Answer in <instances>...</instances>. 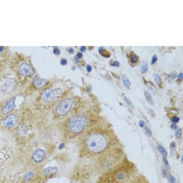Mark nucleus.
Returning a JSON list of instances; mask_svg holds the SVG:
<instances>
[{
	"instance_id": "nucleus-1",
	"label": "nucleus",
	"mask_w": 183,
	"mask_h": 183,
	"mask_svg": "<svg viewBox=\"0 0 183 183\" xmlns=\"http://www.w3.org/2000/svg\"><path fill=\"white\" fill-rule=\"evenodd\" d=\"M87 145L91 152L100 153L106 150L109 145V140L104 134L94 132L88 137Z\"/></svg>"
},
{
	"instance_id": "nucleus-2",
	"label": "nucleus",
	"mask_w": 183,
	"mask_h": 183,
	"mask_svg": "<svg viewBox=\"0 0 183 183\" xmlns=\"http://www.w3.org/2000/svg\"><path fill=\"white\" fill-rule=\"evenodd\" d=\"M87 124V120L82 115L77 116L72 118L69 123V128L73 133H78L85 128Z\"/></svg>"
},
{
	"instance_id": "nucleus-3",
	"label": "nucleus",
	"mask_w": 183,
	"mask_h": 183,
	"mask_svg": "<svg viewBox=\"0 0 183 183\" xmlns=\"http://www.w3.org/2000/svg\"><path fill=\"white\" fill-rule=\"evenodd\" d=\"M74 101L72 98H67L60 102L56 109L58 115L64 116L68 113L73 106Z\"/></svg>"
},
{
	"instance_id": "nucleus-4",
	"label": "nucleus",
	"mask_w": 183,
	"mask_h": 183,
	"mask_svg": "<svg viewBox=\"0 0 183 183\" xmlns=\"http://www.w3.org/2000/svg\"><path fill=\"white\" fill-rule=\"evenodd\" d=\"M62 94V90L60 89H55L54 90L45 89L42 93V98L43 101L49 102L52 101L55 98L60 97Z\"/></svg>"
},
{
	"instance_id": "nucleus-5",
	"label": "nucleus",
	"mask_w": 183,
	"mask_h": 183,
	"mask_svg": "<svg viewBox=\"0 0 183 183\" xmlns=\"http://www.w3.org/2000/svg\"><path fill=\"white\" fill-rule=\"evenodd\" d=\"M18 72L22 76L28 77L34 74V71L32 67L29 64L24 62L20 66Z\"/></svg>"
},
{
	"instance_id": "nucleus-6",
	"label": "nucleus",
	"mask_w": 183,
	"mask_h": 183,
	"mask_svg": "<svg viewBox=\"0 0 183 183\" xmlns=\"http://www.w3.org/2000/svg\"><path fill=\"white\" fill-rule=\"evenodd\" d=\"M15 101H16L15 97L11 98L9 100H8L1 107V114L3 115H6L13 110L16 106Z\"/></svg>"
},
{
	"instance_id": "nucleus-7",
	"label": "nucleus",
	"mask_w": 183,
	"mask_h": 183,
	"mask_svg": "<svg viewBox=\"0 0 183 183\" xmlns=\"http://www.w3.org/2000/svg\"><path fill=\"white\" fill-rule=\"evenodd\" d=\"M46 157V152L44 150L39 149L35 150L32 154V159L36 162H41Z\"/></svg>"
},
{
	"instance_id": "nucleus-8",
	"label": "nucleus",
	"mask_w": 183,
	"mask_h": 183,
	"mask_svg": "<svg viewBox=\"0 0 183 183\" xmlns=\"http://www.w3.org/2000/svg\"><path fill=\"white\" fill-rule=\"evenodd\" d=\"M17 116L13 114H11L7 116L4 121V125L7 128H12L16 124L17 122Z\"/></svg>"
},
{
	"instance_id": "nucleus-9",
	"label": "nucleus",
	"mask_w": 183,
	"mask_h": 183,
	"mask_svg": "<svg viewBox=\"0 0 183 183\" xmlns=\"http://www.w3.org/2000/svg\"><path fill=\"white\" fill-rule=\"evenodd\" d=\"M58 172V168L56 167H50L45 169L43 171L45 175H51L54 174Z\"/></svg>"
},
{
	"instance_id": "nucleus-10",
	"label": "nucleus",
	"mask_w": 183,
	"mask_h": 183,
	"mask_svg": "<svg viewBox=\"0 0 183 183\" xmlns=\"http://www.w3.org/2000/svg\"><path fill=\"white\" fill-rule=\"evenodd\" d=\"M34 84L37 87H41L46 84V80L40 78L38 76H36L34 79Z\"/></svg>"
},
{
	"instance_id": "nucleus-11",
	"label": "nucleus",
	"mask_w": 183,
	"mask_h": 183,
	"mask_svg": "<svg viewBox=\"0 0 183 183\" xmlns=\"http://www.w3.org/2000/svg\"><path fill=\"white\" fill-rule=\"evenodd\" d=\"M148 69V64L147 62H144L141 64L140 67V72L141 73H145Z\"/></svg>"
},
{
	"instance_id": "nucleus-12",
	"label": "nucleus",
	"mask_w": 183,
	"mask_h": 183,
	"mask_svg": "<svg viewBox=\"0 0 183 183\" xmlns=\"http://www.w3.org/2000/svg\"><path fill=\"white\" fill-rule=\"evenodd\" d=\"M145 98L146 99L147 101L148 102V103L150 104V105H152L153 104V100H152V96H150V94L148 92H145Z\"/></svg>"
},
{
	"instance_id": "nucleus-13",
	"label": "nucleus",
	"mask_w": 183,
	"mask_h": 183,
	"mask_svg": "<svg viewBox=\"0 0 183 183\" xmlns=\"http://www.w3.org/2000/svg\"><path fill=\"white\" fill-rule=\"evenodd\" d=\"M122 80L123 82V84H124L126 87H130V85H131V82L127 77L125 76V75H123L122 76Z\"/></svg>"
},
{
	"instance_id": "nucleus-14",
	"label": "nucleus",
	"mask_w": 183,
	"mask_h": 183,
	"mask_svg": "<svg viewBox=\"0 0 183 183\" xmlns=\"http://www.w3.org/2000/svg\"><path fill=\"white\" fill-rule=\"evenodd\" d=\"M33 175H34V174H33V172H28V173H27V174L25 175V177H24V180L26 182H28V181H29L32 178Z\"/></svg>"
},
{
	"instance_id": "nucleus-15",
	"label": "nucleus",
	"mask_w": 183,
	"mask_h": 183,
	"mask_svg": "<svg viewBox=\"0 0 183 183\" xmlns=\"http://www.w3.org/2000/svg\"><path fill=\"white\" fill-rule=\"evenodd\" d=\"M157 149L165 157L167 155V152L166 151V150L165 149V148H164V147H162L161 145H159L157 146Z\"/></svg>"
},
{
	"instance_id": "nucleus-16",
	"label": "nucleus",
	"mask_w": 183,
	"mask_h": 183,
	"mask_svg": "<svg viewBox=\"0 0 183 183\" xmlns=\"http://www.w3.org/2000/svg\"><path fill=\"white\" fill-rule=\"evenodd\" d=\"M154 79L156 83L157 84V85L160 86L161 84H162V80H161V77L159 75L156 74L154 76Z\"/></svg>"
},
{
	"instance_id": "nucleus-17",
	"label": "nucleus",
	"mask_w": 183,
	"mask_h": 183,
	"mask_svg": "<svg viewBox=\"0 0 183 183\" xmlns=\"http://www.w3.org/2000/svg\"><path fill=\"white\" fill-rule=\"evenodd\" d=\"M162 160H163V162H164V165H165V167L166 168V170H167V171H169V170H170V166H169V165L168 162L167 161V160L166 159L165 157H163L162 158Z\"/></svg>"
},
{
	"instance_id": "nucleus-18",
	"label": "nucleus",
	"mask_w": 183,
	"mask_h": 183,
	"mask_svg": "<svg viewBox=\"0 0 183 183\" xmlns=\"http://www.w3.org/2000/svg\"><path fill=\"white\" fill-rule=\"evenodd\" d=\"M138 59H139V58H138V57L137 55H135V54H133L131 57V62H132V63H135L138 62Z\"/></svg>"
},
{
	"instance_id": "nucleus-19",
	"label": "nucleus",
	"mask_w": 183,
	"mask_h": 183,
	"mask_svg": "<svg viewBox=\"0 0 183 183\" xmlns=\"http://www.w3.org/2000/svg\"><path fill=\"white\" fill-rule=\"evenodd\" d=\"M144 131H145V133L149 137H150V136L152 135V131L148 127H146L145 128Z\"/></svg>"
},
{
	"instance_id": "nucleus-20",
	"label": "nucleus",
	"mask_w": 183,
	"mask_h": 183,
	"mask_svg": "<svg viewBox=\"0 0 183 183\" xmlns=\"http://www.w3.org/2000/svg\"><path fill=\"white\" fill-rule=\"evenodd\" d=\"M157 60H158V57H157V55H154V56L152 57V62H151V64H152V65L154 64V63L156 62L157 61Z\"/></svg>"
},
{
	"instance_id": "nucleus-21",
	"label": "nucleus",
	"mask_w": 183,
	"mask_h": 183,
	"mask_svg": "<svg viewBox=\"0 0 183 183\" xmlns=\"http://www.w3.org/2000/svg\"><path fill=\"white\" fill-rule=\"evenodd\" d=\"M181 135H182V131L181 129H178L176 132V136H177V137L180 138Z\"/></svg>"
},
{
	"instance_id": "nucleus-22",
	"label": "nucleus",
	"mask_w": 183,
	"mask_h": 183,
	"mask_svg": "<svg viewBox=\"0 0 183 183\" xmlns=\"http://www.w3.org/2000/svg\"><path fill=\"white\" fill-rule=\"evenodd\" d=\"M124 98L125 101L126 102L127 105H128V106H130V107H132V106H133V105H132V104L131 103L130 100H128V99L126 98V97H125Z\"/></svg>"
},
{
	"instance_id": "nucleus-23",
	"label": "nucleus",
	"mask_w": 183,
	"mask_h": 183,
	"mask_svg": "<svg viewBox=\"0 0 183 183\" xmlns=\"http://www.w3.org/2000/svg\"><path fill=\"white\" fill-rule=\"evenodd\" d=\"M170 182L171 183H177V181L176 179L172 175H170Z\"/></svg>"
},
{
	"instance_id": "nucleus-24",
	"label": "nucleus",
	"mask_w": 183,
	"mask_h": 183,
	"mask_svg": "<svg viewBox=\"0 0 183 183\" xmlns=\"http://www.w3.org/2000/svg\"><path fill=\"white\" fill-rule=\"evenodd\" d=\"M179 120H180V119H179V118L177 117V116H174L172 119V121L174 122V123H177V122L179 121Z\"/></svg>"
},
{
	"instance_id": "nucleus-25",
	"label": "nucleus",
	"mask_w": 183,
	"mask_h": 183,
	"mask_svg": "<svg viewBox=\"0 0 183 183\" xmlns=\"http://www.w3.org/2000/svg\"><path fill=\"white\" fill-rule=\"evenodd\" d=\"M53 52L55 54H56V55H59L60 53V50H59L58 48H56L54 50Z\"/></svg>"
},
{
	"instance_id": "nucleus-26",
	"label": "nucleus",
	"mask_w": 183,
	"mask_h": 183,
	"mask_svg": "<svg viewBox=\"0 0 183 183\" xmlns=\"http://www.w3.org/2000/svg\"><path fill=\"white\" fill-rule=\"evenodd\" d=\"M139 125H140V127L143 128V127H145V126L146 125V123L144 121H140V123H139Z\"/></svg>"
},
{
	"instance_id": "nucleus-27",
	"label": "nucleus",
	"mask_w": 183,
	"mask_h": 183,
	"mask_svg": "<svg viewBox=\"0 0 183 183\" xmlns=\"http://www.w3.org/2000/svg\"><path fill=\"white\" fill-rule=\"evenodd\" d=\"M60 63L62 65H65L66 64H67V60L65 59H62L60 60Z\"/></svg>"
},
{
	"instance_id": "nucleus-28",
	"label": "nucleus",
	"mask_w": 183,
	"mask_h": 183,
	"mask_svg": "<svg viewBox=\"0 0 183 183\" xmlns=\"http://www.w3.org/2000/svg\"><path fill=\"white\" fill-rule=\"evenodd\" d=\"M87 71L88 72H90L92 71V67L90 65H88L87 67Z\"/></svg>"
},
{
	"instance_id": "nucleus-29",
	"label": "nucleus",
	"mask_w": 183,
	"mask_h": 183,
	"mask_svg": "<svg viewBox=\"0 0 183 183\" xmlns=\"http://www.w3.org/2000/svg\"><path fill=\"white\" fill-rule=\"evenodd\" d=\"M147 183L146 182H144L143 181V183L142 182H140V181H137V180H134L133 181H131V182H130V183Z\"/></svg>"
},
{
	"instance_id": "nucleus-30",
	"label": "nucleus",
	"mask_w": 183,
	"mask_h": 183,
	"mask_svg": "<svg viewBox=\"0 0 183 183\" xmlns=\"http://www.w3.org/2000/svg\"><path fill=\"white\" fill-rule=\"evenodd\" d=\"M113 66H115L116 67H118L119 66V62H117V61H115L113 63Z\"/></svg>"
},
{
	"instance_id": "nucleus-31",
	"label": "nucleus",
	"mask_w": 183,
	"mask_h": 183,
	"mask_svg": "<svg viewBox=\"0 0 183 183\" xmlns=\"http://www.w3.org/2000/svg\"><path fill=\"white\" fill-rule=\"evenodd\" d=\"M77 56L79 59H81L82 57V54L81 53H78L77 54Z\"/></svg>"
},
{
	"instance_id": "nucleus-32",
	"label": "nucleus",
	"mask_w": 183,
	"mask_h": 183,
	"mask_svg": "<svg viewBox=\"0 0 183 183\" xmlns=\"http://www.w3.org/2000/svg\"><path fill=\"white\" fill-rule=\"evenodd\" d=\"M171 127L174 130H177V125L175 124V123H174V124L172 125Z\"/></svg>"
},
{
	"instance_id": "nucleus-33",
	"label": "nucleus",
	"mask_w": 183,
	"mask_h": 183,
	"mask_svg": "<svg viewBox=\"0 0 183 183\" xmlns=\"http://www.w3.org/2000/svg\"><path fill=\"white\" fill-rule=\"evenodd\" d=\"M104 48L103 47H100L99 48L98 51H99V52L101 54V53L104 51Z\"/></svg>"
},
{
	"instance_id": "nucleus-34",
	"label": "nucleus",
	"mask_w": 183,
	"mask_h": 183,
	"mask_svg": "<svg viewBox=\"0 0 183 183\" xmlns=\"http://www.w3.org/2000/svg\"><path fill=\"white\" fill-rule=\"evenodd\" d=\"M162 175H164V177H167V173H166L165 171V170H164V169H162Z\"/></svg>"
},
{
	"instance_id": "nucleus-35",
	"label": "nucleus",
	"mask_w": 183,
	"mask_h": 183,
	"mask_svg": "<svg viewBox=\"0 0 183 183\" xmlns=\"http://www.w3.org/2000/svg\"><path fill=\"white\" fill-rule=\"evenodd\" d=\"M81 50L82 52H85L86 51V47H84V46H82V47L81 48Z\"/></svg>"
},
{
	"instance_id": "nucleus-36",
	"label": "nucleus",
	"mask_w": 183,
	"mask_h": 183,
	"mask_svg": "<svg viewBox=\"0 0 183 183\" xmlns=\"http://www.w3.org/2000/svg\"><path fill=\"white\" fill-rule=\"evenodd\" d=\"M178 78H179V80H182L183 79V73H181L180 74H179Z\"/></svg>"
},
{
	"instance_id": "nucleus-37",
	"label": "nucleus",
	"mask_w": 183,
	"mask_h": 183,
	"mask_svg": "<svg viewBox=\"0 0 183 183\" xmlns=\"http://www.w3.org/2000/svg\"><path fill=\"white\" fill-rule=\"evenodd\" d=\"M69 51L70 52H71V53H73V52H74V50H73V48H71L70 49Z\"/></svg>"
},
{
	"instance_id": "nucleus-38",
	"label": "nucleus",
	"mask_w": 183,
	"mask_h": 183,
	"mask_svg": "<svg viewBox=\"0 0 183 183\" xmlns=\"http://www.w3.org/2000/svg\"><path fill=\"white\" fill-rule=\"evenodd\" d=\"M110 183V182H109V181H107V182H105V183Z\"/></svg>"
},
{
	"instance_id": "nucleus-39",
	"label": "nucleus",
	"mask_w": 183,
	"mask_h": 183,
	"mask_svg": "<svg viewBox=\"0 0 183 183\" xmlns=\"http://www.w3.org/2000/svg\"></svg>"
}]
</instances>
